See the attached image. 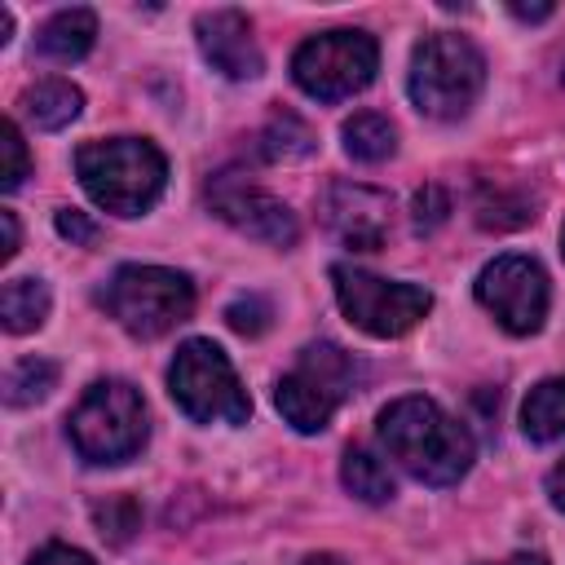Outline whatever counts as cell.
<instances>
[{"mask_svg":"<svg viewBox=\"0 0 565 565\" xmlns=\"http://www.w3.org/2000/svg\"><path fill=\"white\" fill-rule=\"evenodd\" d=\"M477 300L512 335H534L547 318V274L534 256L508 252L477 274Z\"/></svg>","mask_w":565,"mask_h":565,"instance_id":"cell-10","label":"cell"},{"mask_svg":"<svg viewBox=\"0 0 565 565\" xmlns=\"http://www.w3.org/2000/svg\"><path fill=\"white\" fill-rule=\"evenodd\" d=\"M331 282H335V300H340L344 318L358 331L375 335V340L406 335L433 309V291L428 287L375 278V274L353 269V265H331Z\"/></svg>","mask_w":565,"mask_h":565,"instance_id":"cell-9","label":"cell"},{"mask_svg":"<svg viewBox=\"0 0 565 565\" xmlns=\"http://www.w3.org/2000/svg\"><path fill=\"white\" fill-rule=\"evenodd\" d=\"M57 234L71 238V243H79V247L97 243V225H93L84 212H75V207H62V212H57Z\"/></svg>","mask_w":565,"mask_h":565,"instance_id":"cell-26","label":"cell"},{"mask_svg":"<svg viewBox=\"0 0 565 565\" xmlns=\"http://www.w3.org/2000/svg\"><path fill=\"white\" fill-rule=\"evenodd\" d=\"M31 172V154H26V141L18 132L13 119L0 124V190H18Z\"/></svg>","mask_w":565,"mask_h":565,"instance_id":"cell-23","label":"cell"},{"mask_svg":"<svg viewBox=\"0 0 565 565\" xmlns=\"http://www.w3.org/2000/svg\"><path fill=\"white\" fill-rule=\"evenodd\" d=\"M344 150L358 163H380L397 150V128L380 110H358L353 119H344Z\"/></svg>","mask_w":565,"mask_h":565,"instance_id":"cell-18","label":"cell"},{"mask_svg":"<svg viewBox=\"0 0 565 565\" xmlns=\"http://www.w3.org/2000/svg\"><path fill=\"white\" fill-rule=\"evenodd\" d=\"M146 402L128 380H97L66 415V437L88 463H124L146 446Z\"/></svg>","mask_w":565,"mask_h":565,"instance_id":"cell-4","label":"cell"},{"mask_svg":"<svg viewBox=\"0 0 565 565\" xmlns=\"http://www.w3.org/2000/svg\"><path fill=\"white\" fill-rule=\"evenodd\" d=\"M31 565H97L88 552H79V547H71V543H44L35 556H31Z\"/></svg>","mask_w":565,"mask_h":565,"instance_id":"cell-27","label":"cell"},{"mask_svg":"<svg viewBox=\"0 0 565 565\" xmlns=\"http://www.w3.org/2000/svg\"><path fill=\"white\" fill-rule=\"evenodd\" d=\"M168 393L194 424H247L252 397L212 340H185L168 366Z\"/></svg>","mask_w":565,"mask_h":565,"instance_id":"cell-6","label":"cell"},{"mask_svg":"<svg viewBox=\"0 0 565 565\" xmlns=\"http://www.w3.org/2000/svg\"><path fill=\"white\" fill-rule=\"evenodd\" d=\"M0 230H4V243H0V260H13V252H18V216L4 207L0 212Z\"/></svg>","mask_w":565,"mask_h":565,"instance_id":"cell-28","label":"cell"},{"mask_svg":"<svg viewBox=\"0 0 565 565\" xmlns=\"http://www.w3.org/2000/svg\"><path fill=\"white\" fill-rule=\"evenodd\" d=\"M75 177L102 212L141 216L163 194L168 159L146 137H106V141H84L75 150Z\"/></svg>","mask_w":565,"mask_h":565,"instance_id":"cell-2","label":"cell"},{"mask_svg":"<svg viewBox=\"0 0 565 565\" xmlns=\"http://www.w3.org/2000/svg\"><path fill=\"white\" fill-rule=\"evenodd\" d=\"M349 393H353V362L344 349L322 340V344L300 349L296 366L278 380L274 402H278V415L296 433H322Z\"/></svg>","mask_w":565,"mask_h":565,"instance_id":"cell-8","label":"cell"},{"mask_svg":"<svg viewBox=\"0 0 565 565\" xmlns=\"http://www.w3.org/2000/svg\"><path fill=\"white\" fill-rule=\"evenodd\" d=\"M481 84H486V57L468 35L437 31V35H424L415 44L406 88H411V102L428 119L468 115L472 102L481 97Z\"/></svg>","mask_w":565,"mask_h":565,"instance_id":"cell-3","label":"cell"},{"mask_svg":"<svg viewBox=\"0 0 565 565\" xmlns=\"http://www.w3.org/2000/svg\"><path fill=\"white\" fill-rule=\"evenodd\" d=\"M93 521H97V534L110 539V543H128L137 530H141V508L128 499V494H115L106 503L93 508Z\"/></svg>","mask_w":565,"mask_h":565,"instance_id":"cell-22","label":"cell"},{"mask_svg":"<svg viewBox=\"0 0 565 565\" xmlns=\"http://www.w3.org/2000/svg\"><path fill=\"white\" fill-rule=\"evenodd\" d=\"M340 481L362 503H388L393 499V477H388V468L371 450H353L349 446L344 450V463H340Z\"/></svg>","mask_w":565,"mask_h":565,"instance_id":"cell-19","label":"cell"},{"mask_svg":"<svg viewBox=\"0 0 565 565\" xmlns=\"http://www.w3.org/2000/svg\"><path fill=\"white\" fill-rule=\"evenodd\" d=\"M53 384H57V366L49 358H22L4 375V402L9 406H35L53 393Z\"/></svg>","mask_w":565,"mask_h":565,"instance_id":"cell-21","label":"cell"},{"mask_svg":"<svg viewBox=\"0 0 565 565\" xmlns=\"http://www.w3.org/2000/svg\"><path fill=\"white\" fill-rule=\"evenodd\" d=\"M490 565H547L539 552H516V556H508V561H490Z\"/></svg>","mask_w":565,"mask_h":565,"instance_id":"cell-31","label":"cell"},{"mask_svg":"<svg viewBox=\"0 0 565 565\" xmlns=\"http://www.w3.org/2000/svg\"><path fill=\"white\" fill-rule=\"evenodd\" d=\"M225 318H230V327H234L238 335H260V331L269 327V305H265L260 296H243V300H234V305L225 309Z\"/></svg>","mask_w":565,"mask_h":565,"instance_id":"cell-25","label":"cell"},{"mask_svg":"<svg viewBox=\"0 0 565 565\" xmlns=\"http://www.w3.org/2000/svg\"><path fill=\"white\" fill-rule=\"evenodd\" d=\"M446 216H450L446 190H441V185H424V190L415 194V230H419V234H433Z\"/></svg>","mask_w":565,"mask_h":565,"instance_id":"cell-24","label":"cell"},{"mask_svg":"<svg viewBox=\"0 0 565 565\" xmlns=\"http://www.w3.org/2000/svg\"><path fill=\"white\" fill-rule=\"evenodd\" d=\"M384 450L424 486H455L472 468V433L433 397H397L380 411Z\"/></svg>","mask_w":565,"mask_h":565,"instance_id":"cell-1","label":"cell"},{"mask_svg":"<svg viewBox=\"0 0 565 565\" xmlns=\"http://www.w3.org/2000/svg\"><path fill=\"white\" fill-rule=\"evenodd\" d=\"M106 313L137 340H154L194 313V282L168 265H119L102 287Z\"/></svg>","mask_w":565,"mask_h":565,"instance_id":"cell-5","label":"cell"},{"mask_svg":"<svg viewBox=\"0 0 565 565\" xmlns=\"http://www.w3.org/2000/svg\"><path fill=\"white\" fill-rule=\"evenodd\" d=\"M561 252H565V230H561Z\"/></svg>","mask_w":565,"mask_h":565,"instance_id":"cell-33","label":"cell"},{"mask_svg":"<svg viewBox=\"0 0 565 565\" xmlns=\"http://www.w3.org/2000/svg\"><path fill=\"white\" fill-rule=\"evenodd\" d=\"M79 106H84V93H79L71 79H62V75L40 79V84H31V88L22 93V115H26L35 128H44V132L66 128V124L79 115Z\"/></svg>","mask_w":565,"mask_h":565,"instance_id":"cell-15","label":"cell"},{"mask_svg":"<svg viewBox=\"0 0 565 565\" xmlns=\"http://www.w3.org/2000/svg\"><path fill=\"white\" fill-rule=\"evenodd\" d=\"M194 35H199V53H203V57L212 62V71H221L225 79H256V75L265 71V57H260V44H256V35H252L247 13H238V9L199 13Z\"/></svg>","mask_w":565,"mask_h":565,"instance_id":"cell-13","label":"cell"},{"mask_svg":"<svg viewBox=\"0 0 565 565\" xmlns=\"http://www.w3.org/2000/svg\"><path fill=\"white\" fill-rule=\"evenodd\" d=\"M521 433L530 441H556L565 437V375L539 380L521 402Z\"/></svg>","mask_w":565,"mask_h":565,"instance_id":"cell-16","label":"cell"},{"mask_svg":"<svg viewBox=\"0 0 565 565\" xmlns=\"http://www.w3.org/2000/svg\"><path fill=\"white\" fill-rule=\"evenodd\" d=\"M547 494H552V503L565 512V459H561V463L547 472Z\"/></svg>","mask_w":565,"mask_h":565,"instance_id":"cell-29","label":"cell"},{"mask_svg":"<svg viewBox=\"0 0 565 565\" xmlns=\"http://www.w3.org/2000/svg\"><path fill=\"white\" fill-rule=\"evenodd\" d=\"M97 40V18L93 9H57L40 35H35V49L53 62H79Z\"/></svg>","mask_w":565,"mask_h":565,"instance_id":"cell-14","label":"cell"},{"mask_svg":"<svg viewBox=\"0 0 565 565\" xmlns=\"http://www.w3.org/2000/svg\"><path fill=\"white\" fill-rule=\"evenodd\" d=\"M0 318L13 335L35 331L49 318V287L44 278H9L0 291Z\"/></svg>","mask_w":565,"mask_h":565,"instance_id":"cell-17","label":"cell"},{"mask_svg":"<svg viewBox=\"0 0 565 565\" xmlns=\"http://www.w3.org/2000/svg\"><path fill=\"white\" fill-rule=\"evenodd\" d=\"M300 565H349L344 556H335V552H313V556H305Z\"/></svg>","mask_w":565,"mask_h":565,"instance_id":"cell-32","label":"cell"},{"mask_svg":"<svg viewBox=\"0 0 565 565\" xmlns=\"http://www.w3.org/2000/svg\"><path fill=\"white\" fill-rule=\"evenodd\" d=\"M512 13H516L521 22H543V18H552V4H534V9H525V4H512Z\"/></svg>","mask_w":565,"mask_h":565,"instance_id":"cell-30","label":"cell"},{"mask_svg":"<svg viewBox=\"0 0 565 565\" xmlns=\"http://www.w3.org/2000/svg\"><path fill=\"white\" fill-rule=\"evenodd\" d=\"M375 71H380V44H375V35L353 31V26L309 35L291 53L296 88L318 102H344V97L362 93L375 79Z\"/></svg>","mask_w":565,"mask_h":565,"instance_id":"cell-7","label":"cell"},{"mask_svg":"<svg viewBox=\"0 0 565 565\" xmlns=\"http://www.w3.org/2000/svg\"><path fill=\"white\" fill-rule=\"evenodd\" d=\"M322 225L349 247V252H375L388 238V216L393 203L384 190L375 185H358V181H331L318 199Z\"/></svg>","mask_w":565,"mask_h":565,"instance_id":"cell-12","label":"cell"},{"mask_svg":"<svg viewBox=\"0 0 565 565\" xmlns=\"http://www.w3.org/2000/svg\"><path fill=\"white\" fill-rule=\"evenodd\" d=\"M207 203H212V212H216L225 225H234L238 234H247V238H256V243L291 247L296 234H300L296 212H291L282 199H274V194H265L260 185H252L243 172H216V177L207 181Z\"/></svg>","mask_w":565,"mask_h":565,"instance_id":"cell-11","label":"cell"},{"mask_svg":"<svg viewBox=\"0 0 565 565\" xmlns=\"http://www.w3.org/2000/svg\"><path fill=\"white\" fill-rule=\"evenodd\" d=\"M313 150V132H309V124L300 119V115H291V110H274L269 115V124L260 128V154L265 159H305Z\"/></svg>","mask_w":565,"mask_h":565,"instance_id":"cell-20","label":"cell"}]
</instances>
